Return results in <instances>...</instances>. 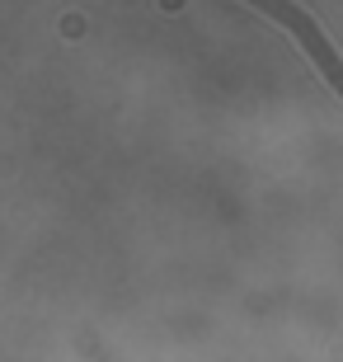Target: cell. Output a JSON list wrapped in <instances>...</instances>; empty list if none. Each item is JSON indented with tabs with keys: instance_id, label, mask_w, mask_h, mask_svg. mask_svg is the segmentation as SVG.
<instances>
[{
	"instance_id": "6da1fadb",
	"label": "cell",
	"mask_w": 343,
	"mask_h": 362,
	"mask_svg": "<svg viewBox=\"0 0 343 362\" xmlns=\"http://www.w3.org/2000/svg\"><path fill=\"white\" fill-rule=\"evenodd\" d=\"M273 14H277V19H282V24L291 28V33H296V42H301V47H310V52H315V62L325 66L330 85H339V90H343V62L334 57V47H330V42L320 38V28L310 24V14H301V10H287V5H273Z\"/></svg>"
}]
</instances>
